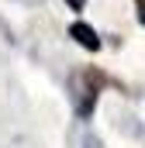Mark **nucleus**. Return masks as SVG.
Returning <instances> with one entry per match:
<instances>
[{
	"label": "nucleus",
	"instance_id": "f257e3e1",
	"mask_svg": "<svg viewBox=\"0 0 145 148\" xmlns=\"http://www.w3.org/2000/svg\"><path fill=\"white\" fill-rule=\"evenodd\" d=\"M104 86V76L93 73V69H76L69 79V93H72V107L79 117H90L93 114V103H97V93Z\"/></svg>",
	"mask_w": 145,
	"mask_h": 148
},
{
	"label": "nucleus",
	"instance_id": "f03ea898",
	"mask_svg": "<svg viewBox=\"0 0 145 148\" xmlns=\"http://www.w3.org/2000/svg\"><path fill=\"white\" fill-rule=\"evenodd\" d=\"M69 38L76 41V45H83L86 52H97V48H100V38H97V31H93L90 24H72V28H69Z\"/></svg>",
	"mask_w": 145,
	"mask_h": 148
},
{
	"label": "nucleus",
	"instance_id": "7ed1b4c3",
	"mask_svg": "<svg viewBox=\"0 0 145 148\" xmlns=\"http://www.w3.org/2000/svg\"><path fill=\"white\" fill-rule=\"evenodd\" d=\"M79 148H104V145H100V138H93V134H83V138H79Z\"/></svg>",
	"mask_w": 145,
	"mask_h": 148
},
{
	"label": "nucleus",
	"instance_id": "20e7f679",
	"mask_svg": "<svg viewBox=\"0 0 145 148\" xmlns=\"http://www.w3.org/2000/svg\"><path fill=\"white\" fill-rule=\"evenodd\" d=\"M66 3H69L72 10H83V3H86V0H66Z\"/></svg>",
	"mask_w": 145,
	"mask_h": 148
},
{
	"label": "nucleus",
	"instance_id": "39448f33",
	"mask_svg": "<svg viewBox=\"0 0 145 148\" xmlns=\"http://www.w3.org/2000/svg\"><path fill=\"white\" fill-rule=\"evenodd\" d=\"M138 3H142V14H138V17H142V24H145V0H138Z\"/></svg>",
	"mask_w": 145,
	"mask_h": 148
},
{
	"label": "nucleus",
	"instance_id": "423d86ee",
	"mask_svg": "<svg viewBox=\"0 0 145 148\" xmlns=\"http://www.w3.org/2000/svg\"><path fill=\"white\" fill-rule=\"evenodd\" d=\"M24 3H38V0H24Z\"/></svg>",
	"mask_w": 145,
	"mask_h": 148
}]
</instances>
